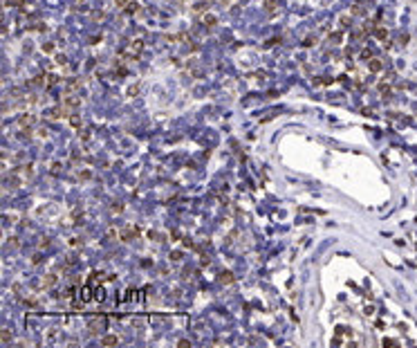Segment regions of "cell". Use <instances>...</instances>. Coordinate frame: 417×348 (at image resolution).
<instances>
[{
    "label": "cell",
    "mask_w": 417,
    "mask_h": 348,
    "mask_svg": "<svg viewBox=\"0 0 417 348\" xmlns=\"http://www.w3.org/2000/svg\"><path fill=\"white\" fill-rule=\"evenodd\" d=\"M117 344H119V337H115V335L101 337V346H117Z\"/></svg>",
    "instance_id": "obj_3"
},
{
    "label": "cell",
    "mask_w": 417,
    "mask_h": 348,
    "mask_svg": "<svg viewBox=\"0 0 417 348\" xmlns=\"http://www.w3.org/2000/svg\"><path fill=\"white\" fill-rule=\"evenodd\" d=\"M56 283H59V276H54V274H45V279H43V288H54Z\"/></svg>",
    "instance_id": "obj_4"
},
{
    "label": "cell",
    "mask_w": 417,
    "mask_h": 348,
    "mask_svg": "<svg viewBox=\"0 0 417 348\" xmlns=\"http://www.w3.org/2000/svg\"><path fill=\"white\" fill-rule=\"evenodd\" d=\"M79 297H81V301H83V303H88V301H92V297H94V294H92V290H90V288H83Z\"/></svg>",
    "instance_id": "obj_8"
},
{
    "label": "cell",
    "mask_w": 417,
    "mask_h": 348,
    "mask_svg": "<svg viewBox=\"0 0 417 348\" xmlns=\"http://www.w3.org/2000/svg\"><path fill=\"white\" fill-rule=\"evenodd\" d=\"M79 177H81V180H90L92 175H90V171H81V173H79Z\"/></svg>",
    "instance_id": "obj_28"
},
{
    "label": "cell",
    "mask_w": 417,
    "mask_h": 348,
    "mask_svg": "<svg viewBox=\"0 0 417 348\" xmlns=\"http://www.w3.org/2000/svg\"><path fill=\"white\" fill-rule=\"evenodd\" d=\"M193 11H195V14H206V2L195 5V7H193Z\"/></svg>",
    "instance_id": "obj_21"
},
{
    "label": "cell",
    "mask_w": 417,
    "mask_h": 348,
    "mask_svg": "<svg viewBox=\"0 0 417 348\" xmlns=\"http://www.w3.org/2000/svg\"><path fill=\"white\" fill-rule=\"evenodd\" d=\"M361 59H372V52H370V50H363V52H361Z\"/></svg>",
    "instance_id": "obj_31"
},
{
    "label": "cell",
    "mask_w": 417,
    "mask_h": 348,
    "mask_svg": "<svg viewBox=\"0 0 417 348\" xmlns=\"http://www.w3.org/2000/svg\"><path fill=\"white\" fill-rule=\"evenodd\" d=\"M202 25H204V27H215V25H217V16H215V14H204Z\"/></svg>",
    "instance_id": "obj_1"
},
{
    "label": "cell",
    "mask_w": 417,
    "mask_h": 348,
    "mask_svg": "<svg viewBox=\"0 0 417 348\" xmlns=\"http://www.w3.org/2000/svg\"><path fill=\"white\" fill-rule=\"evenodd\" d=\"M126 95H128V97H137V95H139V86H137V83H132V86H128Z\"/></svg>",
    "instance_id": "obj_15"
},
{
    "label": "cell",
    "mask_w": 417,
    "mask_h": 348,
    "mask_svg": "<svg viewBox=\"0 0 417 348\" xmlns=\"http://www.w3.org/2000/svg\"><path fill=\"white\" fill-rule=\"evenodd\" d=\"M341 38H343V29H341V32H332V34L327 36V41H330V43H339Z\"/></svg>",
    "instance_id": "obj_13"
},
{
    "label": "cell",
    "mask_w": 417,
    "mask_h": 348,
    "mask_svg": "<svg viewBox=\"0 0 417 348\" xmlns=\"http://www.w3.org/2000/svg\"><path fill=\"white\" fill-rule=\"evenodd\" d=\"M32 29H38V32H43V29H45V25H43V23H36V25H32Z\"/></svg>",
    "instance_id": "obj_34"
},
{
    "label": "cell",
    "mask_w": 417,
    "mask_h": 348,
    "mask_svg": "<svg viewBox=\"0 0 417 348\" xmlns=\"http://www.w3.org/2000/svg\"><path fill=\"white\" fill-rule=\"evenodd\" d=\"M336 332H339V335H350L348 328H336Z\"/></svg>",
    "instance_id": "obj_37"
},
{
    "label": "cell",
    "mask_w": 417,
    "mask_h": 348,
    "mask_svg": "<svg viewBox=\"0 0 417 348\" xmlns=\"http://www.w3.org/2000/svg\"><path fill=\"white\" fill-rule=\"evenodd\" d=\"M0 339H2L5 344H9V341H11V332H9V330H2V332H0Z\"/></svg>",
    "instance_id": "obj_23"
},
{
    "label": "cell",
    "mask_w": 417,
    "mask_h": 348,
    "mask_svg": "<svg viewBox=\"0 0 417 348\" xmlns=\"http://www.w3.org/2000/svg\"><path fill=\"white\" fill-rule=\"evenodd\" d=\"M179 258H182V252H170V261H179Z\"/></svg>",
    "instance_id": "obj_26"
},
{
    "label": "cell",
    "mask_w": 417,
    "mask_h": 348,
    "mask_svg": "<svg viewBox=\"0 0 417 348\" xmlns=\"http://www.w3.org/2000/svg\"><path fill=\"white\" fill-rule=\"evenodd\" d=\"M124 9H126V14H137V11H139V5H137V2H128Z\"/></svg>",
    "instance_id": "obj_16"
},
{
    "label": "cell",
    "mask_w": 417,
    "mask_h": 348,
    "mask_svg": "<svg viewBox=\"0 0 417 348\" xmlns=\"http://www.w3.org/2000/svg\"><path fill=\"white\" fill-rule=\"evenodd\" d=\"M70 126H72V128H77V130H81V117L72 112V115H70Z\"/></svg>",
    "instance_id": "obj_9"
},
{
    "label": "cell",
    "mask_w": 417,
    "mask_h": 348,
    "mask_svg": "<svg viewBox=\"0 0 417 348\" xmlns=\"http://www.w3.org/2000/svg\"><path fill=\"white\" fill-rule=\"evenodd\" d=\"M54 50H56L54 43H43V52H45V54H52Z\"/></svg>",
    "instance_id": "obj_20"
},
{
    "label": "cell",
    "mask_w": 417,
    "mask_h": 348,
    "mask_svg": "<svg viewBox=\"0 0 417 348\" xmlns=\"http://www.w3.org/2000/svg\"><path fill=\"white\" fill-rule=\"evenodd\" d=\"M70 245H72V247H81V238H72Z\"/></svg>",
    "instance_id": "obj_32"
},
{
    "label": "cell",
    "mask_w": 417,
    "mask_h": 348,
    "mask_svg": "<svg viewBox=\"0 0 417 348\" xmlns=\"http://www.w3.org/2000/svg\"><path fill=\"white\" fill-rule=\"evenodd\" d=\"M350 20H352V18H350V16H341V20H339L341 29H348V27H350Z\"/></svg>",
    "instance_id": "obj_18"
},
{
    "label": "cell",
    "mask_w": 417,
    "mask_h": 348,
    "mask_svg": "<svg viewBox=\"0 0 417 348\" xmlns=\"http://www.w3.org/2000/svg\"><path fill=\"white\" fill-rule=\"evenodd\" d=\"M137 234H139V229H137V227H132V229H126V231H124V240H132V238L137 236Z\"/></svg>",
    "instance_id": "obj_12"
},
{
    "label": "cell",
    "mask_w": 417,
    "mask_h": 348,
    "mask_svg": "<svg viewBox=\"0 0 417 348\" xmlns=\"http://www.w3.org/2000/svg\"><path fill=\"white\" fill-rule=\"evenodd\" d=\"M94 65H97V63H94V59H90L88 63H85V68H88V70H92V68H94Z\"/></svg>",
    "instance_id": "obj_38"
},
{
    "label": "cell",
    "mask_w": 417,
    "mask_h": 348,
    "mask_svg": "<svg viewBox=\"0 0 417 348\" xmlns=\"http://www.w3.org/2000/svg\"><path fill=\"white\" fill-rule=\"evenodd\" d=\"M52 171H54V173H59V171H61V164H59V162L52 164Z\"/></svg>",
    "instance_id": "obj_39"
},
{
    "label": "cell",
    "mask_w": 417,
    "mask_h": 348,
    "mask_svg": "<svg viewBox=\"0 0 417 348\" xmlns=\"http://www.w3.org/2000/svg\"><path fill=\"white\" fill-rule=\"evenodd\" d=\"M148 238H153V240H157V238H159V234H157V231H148Z\"/></svg>",
    "instance_id": "obj_36"
},
{
    "label": "cell",
    "mask_w": 417,
    "mask_h": 348,
    "mask_svg": "<svg viewBox=\"0 0 417 348\" xmlns=\"http://www.w3.org/2000/svg\"><path fill=\"white\" fill-rule=\"evenodd\" d=\"M177 346H179V348H188V346H191V341H188V339H179Z\"/></svg>",
    "instance_id": "obj_27"
},
{
    "label": "cell",
    "mask_w": 417,
    "mask_h": 348,
    "mask_svg": "<svg viewBox=\"0 0 417 348\" xmlns=\"http://www.w3.org/2000/svg\"><path fill=\"white\" fill-rule=\"evenodd\" d=\"M59 83H61V77H59V74H47V86H59Z\"/></svg>",
    "instance_id": "obj_11"
},
{
    "label": "cell",
    "mask_w": 417,
    "mask_h": 348,
    "mask_svg": "<svg viewBox=\"0 0 417 348\" xmlns=\"http://www.w3.org/2000/svg\"><path fill=\"white\" fill-rule=\"evenodd\" d=\"M303 45H305V47H312V45H316V38H314V36H305Z\"/></svg>",
    "instance_id": "obj_22"
},
{
    "label": "cell",
    "mask_w": 417,
    "mask_h": 348,
    "mask_svg": "<svg viewBox=\"0 0 417 348\" xmlns=\"http://www.w3.org/2000/svg\"><path fill=\"white\" fill-rule=\"evenodd\" d=\"M92 18H94V20H101V18H103V11H94Z\"/></svg>",
    "instance_id": "obj_35"
},
{
    "label": "cell",
    "mask_w": 417,
    "mask_h": 348,
    "mask_svg": "<svg viewBox=\"0 0 417 348\" xmlns=\"http://www.w3.org/2000/svg\"><path fill=\"white\" fill-rule=\"evenodd\" d=\"M79 2H81V0H79Z\"/></svg>",
    "instance_id": "obj_41"
},
{
    "label": "cell",
    "mask_w": 417,
    "mask_h": 348,
    "mask_svg": "<svg viewBox=\"0 0 417 348\" xmlns=\"http://www.w3.org/2000/svg\"><path fill=\"white\" fill-rule=\"evenodd\" d=\"M79 133H81V139H83V142H88V139H90V135H88V130H83V128H81V130H79Z\"/></svg>",
    "instance_id": "obj_30"
},
{
    "label": "cell",
    "mask_w": 417,
    "mask_h": 348,
    "mask_svg": "<svg viewBox=\"0 0 417 348\" xmlns=\"http://www.w3.org/2000/svg\"><path fill=\"white\" fill-rule=\"evenodd\" d=\"M34 115H20V119H18V124H20V128H25V126H32L34 124Z\"/></svg>",
    "instance_id": "obj_6"
},
{
    "label": "cell",
    "mask_w": 417,
    "mask_h": 348,
    "mask_svg": "<svg viewBox=\"0 0 417 348\" xmlns=\"http://www.w3.org/2000/svg\"><path fill=\"white\" fill-rule=\"evenodd\" d=\"M94 297H97L99 301H101L103 297H106V292H103V288H97V294H94Z\"/></svg>",
    "instance_id": "obj_29"
},
{
    "label": "cell",
    "mask_w": 417,
    "mask_h": 348,
    "mask_svg": "<svg viewBox=\"0 0 417 348\" xmlns=\"http://www.w3.org/2000/svg\"><path fill=\"white\" fill-rule=\"evenodd\" d=\"M375 36H377L379 41H386V38H388V32L384 29V27H377V29H375Z\"/></svg>",
    "instance_id": "obj_14"
},
{
    "label": "cell",
    "mask_w": 417,
    "mask_h": 348,
    "mask_svg": "<svg viewBox=\"0 0 417 348\" xmlns=\"http://www.w3.org/2000/svg\"><path fill=\"white\" fill-rule=\"evenodd\" d=\"M265 9H267V11H276L278 2H276V0H267V2H265Z\"/></svg>",
    "instance_id": "obj_17"
},
{
    "label": "cell",
    "mask_w": 417,
    "mask_h": 348,
    "mask_svg": "<svg viewBox=\"0 0 417 348\" xmlns=\"http://www.w3.org/2000/svg\"><path fill=\"white\" fill-rule=\"evenodd\" d=\"M278 43H280V38H269L265 43V47H274V45H278Z\"/></svg>",
    "instance_id": "obj_25"
},
{
    "label": "cell",
    "mask_w": 417,
    "mask_h": 348,
    "mask_svg": "<svg viewBox=\"0 0 417 348\" xmlns=\"http://www.w3.org/2000/svg\"><path fill=\"white\" fill-rule=\"evenodd\" d=\"M220 281H222L224 285H231V283H233V274H231V272H222V274H220Z\"/></svg>",
    "instance_id": "obj_10"
},
{
    "label": "cell",
    "mask_w": 417,
    "mask_h": 348,
    "mask_svg": "<svg viewBox=\"0 0 417 348\" xmlns=\"http://www.w3.org/2000/svg\"><path fill=\"white\" fill-rule=\"evenodd\" d=\"M115 2H119V5H124V7H126V5H128V0H115Z\"/></svg>",
    "instance_id": "obj_40"
},
{
    "label": "cell",
    "mask_w": 417,
    "mask_h": 348,
    "mask_svg": "<svg viewBox=\"0 0 417 348\" xmlns=\"http://www.w3.org/2000/svg\"><path fill=\"white\" fill-rule=\"evenodd\" d=\"M352 14H354V16H359V14H361V16H363L366 11H363V7H354V9H352Z\"/></svg>",
    "instance_id": "obj_33"
},
{
    "label": "cell",
    "mask_w": 417,
    "mask_h": 348,
    "mask_svg": "<svg viewBox=\"0 0 417 348\" xmlns=\"http://www.w3.org/2000/svg\"><path fill=\"white\" fill-rule=\"evenodd\" d=\"M368 68H370V72H375V74H377L379 70L384 68V63L379 61V59H370V63H368Z\"/></svg>",
    "instance_id": "obj_7"
},
{
    "label": "cell",
    "mask_w": 417,
    "mask_h": 348,
    "mask_svg": "<svg viewBox=\"0 0 417 348\" xmlns=\"http://www.w3.org/2000/svg\"><path fill=\"white\" fill-rule=\"evenodd\" d=\"M54 61H56V65H68V56H65V54H56Z\"/></svg>",
    "instance_id": "obj_19"
},
{
    "label": "cell",
    "mask_w": 417,
    "mask_h": 348,
    "mask_svg": "<svg viewBox=\"0 0 417 348\" xmlns=\"http://www.w3.org/2000/svg\"><path fill=\"white\" fill-rule=\"evenodd\" d=\"M79 86H81L79 79H70V81H68V86H65V95H72V92H77V90H79Z\"/></svg>",
    "instance_id": "obj_2"
},
{
    "label": "cell",
    "mask_w": 417,
    "mask_h": 348,
    "mask_svg": "<svg viewBox=\"0 0 417 348\" xmlns=\"http://www.w3.org/2000/svg\"><path fill=\"white\" fill-rule=\"evenodd\" d=\"M32 133H34V130H32V128H29V126H25V128H23V130H20V135H23V137H25V139H32Z\"/></svg>",
    "instance_id": "obj_24"
},
{
    "label": "cell",
    "mask_w": 417,
    "mask_h": 348,
    "mask_svg": "<svg viewBox=\"0 0 417 348\" xmlns=\"http://www.w3.org/2000/svg\"><path fill=\"white\" fill-rule=\"evenodd\" d=\"M90 332L92 335H97V332H101V328H103V321H101V319H94V321H90Z\"/></svg>",
    "instance_id": "obj_5"
}]
</instances>
